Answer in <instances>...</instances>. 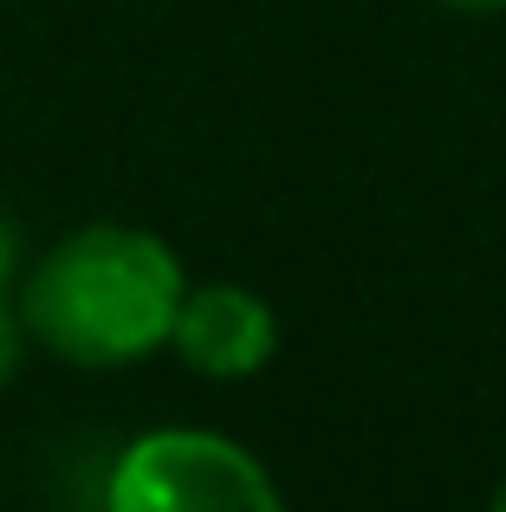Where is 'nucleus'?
<instances>
[{
  "label": "nucleus",
  "instance_id": "f257e3e1",
  "mask_svg": "<svg viewBox=\"0 0 506 512\" xmlns=\"http://www.w3.org/2000/svg\"><path fill=\"white\" fill-rule=\"evenodd\" d=\"M182 292L189 273L163 234L130 221H91L52 240L46 260L26 273L20 325L72 370H124L169 344Z\"/></svg>",
  "mask_w": 506,
  "mask_h": 512
},
{
  "label": "nucleus",
  "instance_id": "f03ea898",
  "mask_svg": "<svg viewBox=\"0 0 506 512\" xmlns=\"http://www.w3.org/2000/svg\"><path fill=\"white\" fill-rule=\"evenodd\" d=\"M104 512H286L266 461L221 428H150L104 474Z\"/></svg>",
  "mask_w": 506,
  "mask_h": 512
},
{
  "label": "nucleus",
  "instance_id": "7ed1b4c3",
  "mask_svg": "<svg viewBox=\"0 0 506 512\" xmlns=\"http://www.w3.org/2000/svg\"><path fill=\"white\" fill-rule=\"evenodd\" d=\"M169 350L208 383H247L279 357V318L241 279H202L182 292Z\"/></svg>",
  "mask_w": 506,
  "mask_h": 512
},
{
  "label": "nucleus",
  "instance_id": "20e7f679",
  "mask_svg": "<svg viewBox=\"0 0 506 512\" xmlns=\"http://www.w3.org/2000/svg\"><path fill=\"white\" fill-rule=\"evenodd\" d=\"M26 325H20V305H7L0 299V389L13 383V376H20V357H26Z\"/></svg>",
  "mask_w": 506,
  "mask_h": 512
},
{
  "label": "nucleus",
  "instance_id": "39448f33",
  "mask_svg": "<svg viewBox=\"0 0 506 512\" xmlns=\"http://www.w3.org/2000/svg\"><path fill=\"white\" fill-rule=\"evenodd\" d=\"M13 266H20V240H13V221L0 214V299H7V286H13Z\"/></svg>",
  "mask_w": 506,
  "mask_h": 512
},
{
  "label": "nucleus",
  "instance_id": "423d86ee",
  "mask_svg": "<svg viewBox=\"0 0 506 512\" xmlns=\"http://www.w3.org/2000/svg\"><path fill=\"white\" fill-rule=\"evenodd\" d=\"M448 13H474V20H481V13H506V0H442Z\"/></svg>",
  "mask_w": 506,
  "mask_h": 512
},
{
  "label": "nucleus",
  "instance_id": "0eeeda50",
  "mask_svg": "<svg viewBox=\"0 0 506 512\" xmlns=\"http://www.w3.org/2000/svg\"><path fill=\"white\" fill-rule=\"evenodd\" d=\"M487 512H506V480H500V487H494V506H487Z\"/></svg>",
  "mask_w": 506,
  "mask_h": 512
}]
</instances>
